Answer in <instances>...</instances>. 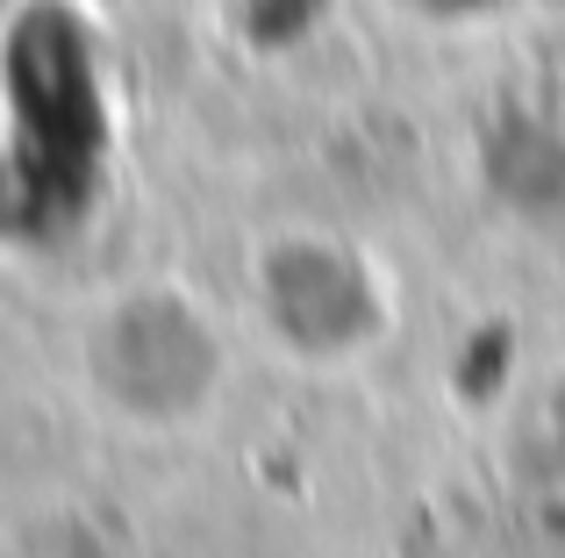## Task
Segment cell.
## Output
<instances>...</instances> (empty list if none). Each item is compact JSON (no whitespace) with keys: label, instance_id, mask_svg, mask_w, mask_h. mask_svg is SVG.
Returning a JSON list of instances; mask_svg holds the SVG:
<instances>
[{"label":"cell","instance_id":"cell-1","mask_svg":"<svg viewBox=\"0 0 565 558\" xmlns=\"http://www.w3.org/2000/svg\"><path fill=\"white\" fill-rule=\"evenodd\" d=\"M115 108L100 43L65 0H29L0 36V215L29 237L72 229L100 201Z\"/></svg>","mask_w":565,"mask_h":558},{"label":"cell","instance_id":"cell-2","mask_svg":"<svg viewBox=\"0 0 565 558\" xmlns=\"http://www.w3.org/2000/svg\"><path fill=\"white\" fill-rule=\"evenodd\" d=\"M86 379L122 422L172 430L215 408L222 379H230V351L180 287H137L94 315Z\"/></svg>","mask_w":565,"mask_h":558},{"label":"cell","instance_id":"cell-3","mask_svg":"<svg viewBox=\"0 0 565 558\" xmlns=\"http://www.w3.org/2000/svg\"><path fill=\"white\" fill-rule=\"evenodd\" d=\"M258 308L279 344L316 365L351 358L386 330V293L373 266L351 244L316 237V229H294L258 258Z\"/></svg>","mask_w":565,"mask_h":558},{"label":"cell","instance_id":"cell-4","mask_svg":"<svg viewBox=\"0 0 565 558\" xmlns=\"http://www.w3.org/2000/svg\"><path fill=\"white\" fill-rule=\"evenodd\" d=\"M487 194L523 223H558L565 215V129L544 115H501L480 143Z\"/></svg>","mask_w":565,"mask_h":558},{"label":"cell","instance_id":"cell-5","mask_svg":"<svg viewBox=\"0 0 565 558\" xmlns=\"http://www.w3.org/2000/svg\"><path fill=\"white\" fill-rule=\"evenodd\" d=\"M14 558H108V545H100L79 516H51L14 545Z\"/></svg>","mask_w":565,"mask_h":558},{"label":"cell","instance_id":"cell-6","mask_svg":"<svg viewBox=\"0 0 565 558\" xmlns=\"http://www.w3.org/2000/svg\"><path fill=\"white\" fill-rule=\"evenodd\" d=\"M401 8H415L423 22H487V14H501L509 0H401Z\"/></svg>","mask_w":565,"mask_h":558},{"label":"cell","instance_id":"cell-7","mask_svg":"<svg viewBox=\"0 0 565 558\" xmlns=\"http://www.w3.org/2000/svg\"><path fill=\"white\" fill-rule=\"evenodd\" d=\"M544 422H552V459H558V473H565V387L552 394V416H544Z\"/></svg>","mask_w":565,"mask_h":558}]
</instances>
